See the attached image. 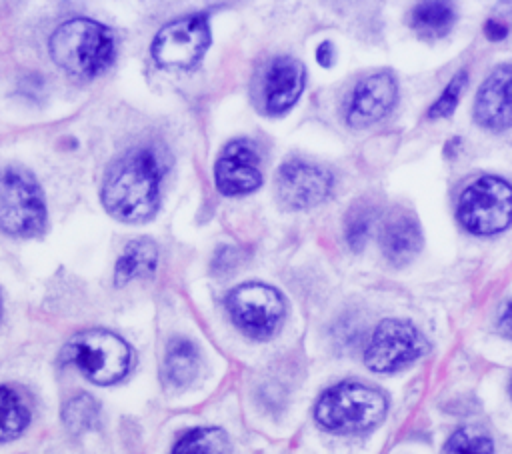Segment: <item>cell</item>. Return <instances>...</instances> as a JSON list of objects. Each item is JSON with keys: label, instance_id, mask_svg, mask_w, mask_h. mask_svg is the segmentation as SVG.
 <instances>
[{"label": "cell", "instance_id": "23", "mask_svg": "<svg viewBox=\"0 0 512 454\" xmlns=\"http://www.w3.org/2000/svg\"><path fill=\"white\" fill-rule=\"evenodd\" d=\"M468 84V72L466 70H458L450 82L444 86L442 94L436 98V102H432L430 110H428V118L432 120H440V118H448L458 102H460V96H462V90L466 88Z\"/></svg>", "mask_w": 512, "mask_h": 454}, {"label": "cell", "instance_id": "7", "mask_svg": "<svg viewBox=\"0 0 512 454\" xmlns=\"http://www.w3.org/2000/svg\"><path fill=\"white\" fill-rule=\"evenodd\" d=\"M226 310L236 328L256 340L270 338L284 318L282 294L264 282H244L226 296Z\"/></svg>", "mask_w": 512, "mask_h": 454}, {"label": "cell", "instance_id": "16", "mask_svg": "<svg viewBox=\"0 0 512 454\" xmlns=\"http://www.w3.org/2000/svg\"><path fill=\"white\" fill-rule=\"evenodd\" d=\"M200 366V352L194 342L186 338H174L168 342L162 362V378L172 388L188 386Z\"/></svg>", "mask_w": 512, "mask_h": 454}, {"label": "cell", "instance_id": "13", "mask_svg": "<svg viewBox=\"0 0 512 454\" xmlns=\"http://www.w3.org/2000/svg\"><path fill=\"white\" fill-rule=\"evenodd\" d=\"M474 120L486 130L512 128V64L496 66L474 98Z\"/></svg>", "mask_w": 512, "mask_h": 454}, {"label": "cell", "instance_id": "14", "mask_svg": "<svg viewBox=\"0 0 512 454\" xmlns=\"http://www.w3.org/2000/svg\"><path fill=\"white\" fill-rule=\"evenodd\" d=\"M306 82V68L292 56H276L268 62L262 80L264 110L270 116L288 112L300 98Z\"/></svg>", "mask_w": 512, "mask_h": 454}, {"label": "cell", "instance_id": "8", "mask_svg": "<svg viewBox=\"0 0 512 454\" xmlns=\"http://www.w3.org/2000/svg\"><path fill=\"white\" fill-rule=\"evenodd\" d=\"M426 350L428 342L414 324L386 318L372 332L364 352V364L372 372L388 374L412 364L422 354H426Z\"/></svg>", "mask_w": 512, "mask_h": 454}, {"label": "cell", "instance_id": "3", "mask_svg": "<svg viewBox=\"0 0 512 454\" xmlns=\"http://www.w3.org/2000/svg\"><path fill=\"white\" fill-rule=\"evenodd\" d=\"M52 60L76 76H96L114 58V38L108 28L88 18L60 24L50 36Z\"/></svg>", "mask_w": 512, "mask_h": 454}, {"label": "cell", "instance_id": "11", "mask_svg": "<svg viewBox=\"0 0 512 454\" xmlns=\"http://www.w3.org/2000/svg\"><path fill=\"white\" fill-rule=\"evenodd\" d=\"M398 100V82L390 72H374L356 82L344 118L352 128H368L386 118Z\"/></svg>", "mask_w": 512, "mask_h": 454}, {"label": "cell", "instance_id": "24", "mask_svg": "<svg viewBox=\"0 0 512 454\" xmlns=\"http://www.w3.org/2000/svg\"><path fill=\"white\" fill-rule=\"evenodd\" d=\"M370 226H372V216L366 206H356L348 212L346 224H344V238L354 252H360L366 246V240L370 236Z\"/></svg>", "mask_w": 512, "mask_h": 454}, {"label": "cell", "instance_id": "18", "mask_svg": "<svg viewBox=\"0 0 512 454\" xmlns=\"http://www.w3.org/2000/svg\"><path fill=\"white\" fill-rule=\"evenodd\" d=\"M456 12L448 2H420L412 8L410 24L422 38H442L450 32Z\"/></svg>", "mask_w": 512, "mask_h": 454}, {"label": "cell", "instance_id": "6", "mask_svg": "<svg viewBox=\"0 0 512 454\" xmlns=\"http://www.w3.org/2000/svg\"><path fill=\"white\" fill-rule=\"evenodd\" d=\"M46 224V204L36 178L22 168L0 170V230L34 236Z\"/></svg>", "mask_w": 512, "mask_h": 454}, {"label": "cell", "instance_id": "10", "mask_svg": "<svg viewBox=\"0 0 512 454\" xmlns=\"http://www.w3.org/2000/svg\"><path fill=\"white\" fill-rule=\"evenodd\" d=\"M332 174L304 160H288L276 172V194L282 206L306 210L322 204L332 190Z\"/></svg>", "mask_w": 512, "mask_h": 454}, {"label": "cell", "instance_id": "29", "mask_svg": "<svg viewBox=\"0 0 512 454\" xmlns=\"http://www.w3.org/2000/svg\"><path fill=\"white\" fill-rule=\"evenodd\" d=\"M510 396H512V380H510Z\"/></svg>", "mask_w": 512, "mask_h": 454}, {"label": "cell", "instance_id": "26", "mask_svg": "<svg viewBox=\"0 0 512 454\" xmlns=\"http://www.w3.org/2000/svg\"><path fill=\"white\" fill-rule=\"evenodd\" d=\"M334 58H336V50H334V44L330 40H324L318 44L316 48V60L320 66L328 68L334 64Z\"/></svg>", "mask_w": 512, "mask_h": 454}, {"label": "cell", "instance_id": "2", "mask_svg": "<svg viewBox=\"0 0 512 454\" xmlns=\"http://www.w3.org/2000/svg\"><path fill=\"white\" fill-rule=\"evenodd\" d=\"M384 394L362 382H340L316 402V422L336 434H358L374 428L386 416Z\"/></svg>", "mask_w": 512, "mask_h": 454}, {"label": "cell", "instance_id": "25", "mask_svg": "<svg viewBox=\"0 0 512 454\" xmlns=\"http://www.w3.org/2000/svg\"><path fill=\"white\" fill-rule=\"evenodd\" d=\"M244 260V254L236 246H220L212 258V272L216 276L232 274Z\"/></svg>", "mask_w": 512, "mask_h": 454}, {"label": "cell", "instance_id": "28", "mask_svg": "<svg viewBox=\"0 0 512 454\" xmlns=\"http://www.w3.org/2000/svg\"><path fill=\"white\" fill-rule=\"evenodd\" d=\"M500 330L512 338V302L506 304L502 316H500Z\"/></svg>", "mask_w": 512, "mask_h": 454}, {"label": "cell", "instance_id": "27", "mask_svg": "<svg viewBox=\"0 0 512 454\" xmlns=\"http://www.w3.org/2000/svg\"><path fill=\"white\" fill-rule=\"evenodd\" d=\"M484 36L488 40H492V42H500V40H504L508 36V28L502 22H498V20H488L484 24Z\"/></svg>", "mask_w": 512, "mask_h": 454}, {"label": "cell", "instance_id": "4", "mask_svg": "<svg viewBox=\"0 0 512 454\" xmlns=\"http://www.w3.org/2000/svg\"><path fill=\"white\" fill-rule=\"evenodd\" d=\"M458 222L476 236H492L512 224V184L498 176L470 182L456 206Z\"/></svg>", "mask_w": 512, "mask_h": 454}, {"label": "cell", "instance_id": "12", "mask_svg": "<svg viewBox=\"0 0 512 454\" xmlns=\"http://www.w3.org/2000/svg\"><path fill=\"white\" fill-rule=\"evenodd\" d=\"M260 156L256 144L248 138L232 140L220 152L214 164V184L224 196H242L262 184Z\"/></svg>", "mask_w": 512, "mask_h": 454}, {"label": "cell", "instance_id": "20", "mask_svg": "<svg viewBox=\"0 0 512 454\" xmlns=\"http://www.w3.org/2000/svg\"><path fill=\"white\" fill-rule=\"evenodd\" d=\"M28 420L30 410L22 396L8 386H0V442L20 436L28 426Z\"/></svg>", "mask_w": 512, "mask_h": 454}, {"label": "cell", "instance_id": "1", "mask_svg": "<svg viewBox=\"0 0 512 454\" xmlns=\"http://www.w3.org/2000/svg\"><path fill=\"white\" fill-rule=\"evenodd\" d=\"M164 166L152 148H134L122 154L102 180L100 200L110 216L138 224L154 216L160 202Z\"/></svg>", "mask_w": 512, "mask_h": 454}, {"label": "cell", "instance_id": "17", "mask_svg": "<svg viewBox=\"0 0 512 454\" xmlns=\"http://www.w3.org/2000/svg\"><path fill=\"white\" fill-rule=\"evenodd\" d=\"M158 264V246L150 238L130 240L116 260L114 280L118 286L128 284L134 278H146L154 274Z\"/></svg>", "mask_w": 512, "mask_h": 454}, {"label": "cell", "instance_id": "5", "mask_svg": "<svg viewBox=\"0 0 512 454\" xmlns=\"http://www.w3.org/2000/svg\"><path fill=\"white\" fill-rule=\"evenodd\" d=\"M64 356L94 384H114L130 368V348L114 332L94 328L72 336Z\"/></svg>", "mask_w": 512, "mask_h": 454}, {"label": "cell", "instance_id": "22", "mask_svg": "<svg viewBox=\"0 0 512 454\" xmlns=\"http://www.w3.org/2000/svg\"><path fill=\"white\" fill-rule=\"evenodd\" d=\"M492 452H494V446L490 436H486L476 428L456 430L444 446V454H492Z\"/></svg>", "mask_w": 512, "mask_h": 454}, {"label": "cell", "instance_id": "21", "mask_svg": "<svg viewBox=\"0 0 512 454\" xmlns=\"http://www.w3.org/2000/svg\"><path fill=\"white\" fill-rule=\"evenodd\" d=\"M98 418H100L98 402L84 392L72 396L62 408V422L72 434H82L86 430H92L98 424Z\"/></svg>", "mask_w": 512, "mask_h": 454}, {"label": "cell", "instance_id": "15", "mask_svg": "<svg viewBox=\"0 0 512 454\" xmlns=\"http://www.w3.org/2000/svg\"><path fill=\"white\" fill-rule=\"evenodd\" d=\"M378 242L382 256L392 266H404L418 256L424 244V236L416 216L396 208L384 218Z\"/></svg>", "mask_w": 512, "mask_h": 454}, {"label": "cell", "instance_id": "19", "mask_svg": "<svg viewBox=\"0 0 512 454\" xmlns=\"http://www.w3.org/2000/svg\"><path fill=\"white\" fill-rule=\"evenodd\" d=\"M230 450V438L224 430L204 426L186 432L170 454H230Z\"/></svg>", "mask_w": 512, "mask_h": 454}, {"label": "cell", "instance_id": "9", "mask_svg": "<svg viewBox=\"0 0 512 454\" xmlns=\"http://www.w3.org/2000/svg\"><path fill=\"white\" fill-rule=\"evenodd\" d=\"M210 44L208 20L200 14L178 18L158 30L152 40V60L162 68H192L196 66Z\"/></svg>", "mask_w": 512, "mask_h": 454}]
</instances>
